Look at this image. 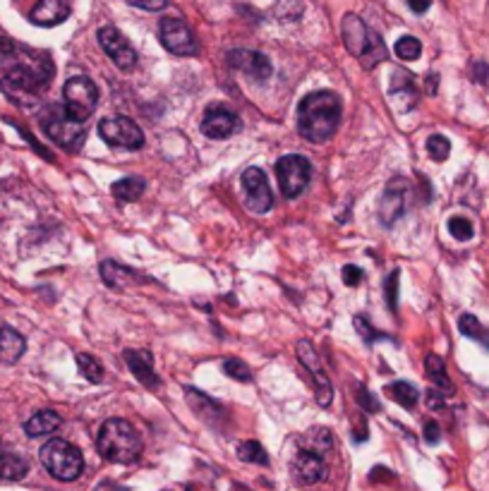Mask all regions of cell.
<instances>
[{
    "mask_svg": "<svg viewBox=\"0 0 489 491\" xmlns=\"http://www.w3.org/2000/svg\"><path fill=\"white\" fill-rule=\"evenodd\" d=\"M446 405V400H443V396H442V391H439V389H429L427 391V407L429 410H442V407Z\"/></svg>",
    "mask_w": 489,
    "mask_h": 491,
    "instance_id": "41",
    "label": "cell"
},
{
    "mask_svg": "<svg viewBox=\"0 0 489 491\" xmlns=\"http://www.w3.org/2000/svg\"><path fill=\"white\" fill-rule=\"evenodd\" d=\"M341 116H344V101L338 94L312 92L300 101L298 130L307 142L321 144L336 135Z\"/></svg>",
    "mask_w": 489,
    "mask_h": 491,
    "instance_id": "1",
    "label": "cell"
},
{
    "mask_svg": "<svg viewBox=\"0 0 489 491\" xmlns=\"http://www.w3.org/2000/svg\"><path fill=\"white\" fill-rule=\"evenodd\" d=\"M159 39L163 48L173 55H197L199 44L197 37L183 20L178 17H163L159 24Z\"/></svg>",
    "mask_w": 489,
    "mask_h": 491,
    "instance_id": "9",
    "label": "cell"
},
{
    "mask_svg": "<svg viewBox=\"0 0 489 491\" xmlns=\"http://www.w3.org/2000/svg\"><path fill=\"white\" fill-rule=\"evenodd\" d=\"M355 331H358L360 336H362V340H365L367 346H372V343H375V340H379V338H386V336H382V333H379L377 329H372L365 316H355Z\"/></svg>",
    "mask_w": 489,
    "mask_h": 491,
    "instance_id": "36",
    "label": "cell"
},
{
    "mask_svg": "<svg viewBox=\"0 0 489 491\" xmlns=\"http://www.w3.org/2000/svg\"><path fill=\"white\" fill-rule=\"evenodd\" d=\"M396 288H398V271H391V276L386 278V299H389V309L396 312Z\"/></svg>",
    "mask_w": 489,
    "mask_h": 491,
    "instance_id": "39",
    "label": "cell"
},
{
    "mask_svg": "<svg viewBox=\"0 0 489 491\" xmlns=\"http://www.w3.org/2000/svg\"><path fill=\"white\" fill-rule=\"evenodd\" d=\"M427 151L435 161H446L452 154V142L443 135H432V137H427Z\"/></svg>",
    "mask_w": 489,
    "mask_h": 491,
    "instance_id": "33",
    "label": "cell"
},
{
    "mask_svg": "<svg viewBox=\"0 0 489 491\" xmlns=\"http://www.w3.org/2000/svg\"><path fill=\"white\" fill-rule=\"evenodd\" d=\"M244 204L254 214H267L274 207V194L269 190L267 176L260 168H247L243 173Z\"/></svg>",
    "mask_w": 489,
    "mask_h": 491,
    "instance_id": "11",
    "label": "cell"
},
{
    "mask_svg": "<svg viewBox=\"0 0 489 491\" xmlns=\"http://www.w3.org/2000/svg\"><path fill=\"white\" fill-rule=\"evenodd\" d=\"M99 44L101 48L106 51L108 58H111L118 68L125 70V72H130V70L137 65V53H135L132 44L125 39L115 27H111V24L99 29Z\"/></svg>",
    "mask_w": 489,
    "mask_h": 491,
    "instance_id": "12",
    "label": "cell"
},
{
    "mask_svg": "<svg viewBox=\"0 0 489 491\" xmlns=\"http://www.w3.org/2000/svg\"><path fill=\"white\" fill-rule=\"evenodd\" d=\"M341 34H344L345 48L351 51L362 68L372 70L386 58V46L379 34L369 29L358 15H345L344 24H341Z\"/></svg>",
    "mask_w": 489,
    "mask_h": 491,
    "instance_id": "3",
    "label": "cell"
},
{
    "mask_svg": "<svg viewBox=\"0 0 489 491\" xmlns=\"http://www.w3.org/2000/svg\"><path fill=\"white\" fill-rule=\"evenodd\" d=\"M418 99H420V92H418L415 78L408 70H398L391 78L389 103L396 108V113H410L418 106Z\"/></svg>",
    "mask_w": 489,
    "mask_h": 491,
    "instance_id": "14",
    "label": "cell"
},
{
    "mask_svg": "<svg viewBox=\"0 0 489 491\" xmlns=\"http://www.w3.org/2000/svg\"><path fill=\"white\" fill-rule=\"evenodd\" d=\"M146 190L145 177H120L118 183L111 184V192L118 201H125V204H130V201H137Z\"/></svg>",
    "mask_w": 489,
    "mask_h": 491,
    "instance_id": "23",
    "label": "cell"
},
{
    "mask_svg": "<svg viewBox=\"0 0 489 491\" xmlns=\"http://www.w3.org/2000/svg\"><path fill=\"white\" fill-rule=\"evenodd\" d=\"M94 491H130V489H128V487H122V484L111 482V479H106V482H101L99 487H96V489H94Z\"/></svg>",
    "mask_w": 489,
    "mask_h": 491,
    "instance_id": "46",
    "label": "cell"
},
{
    "mask_svg": "<svg viewBox=\"0 0 489 491\" xmlns=\"http://www.w3.org/2000/svg\"><path fill=\"white\" fill-rule=\"evenodd\" d=\"M237 458L253 465H269V455L260 441H243L237 446Z\"/></svg>",
    "mask_w": 489,
    "mask_h": 491,
    "instance_id": "29",
    "label": "cell"
},
{
    "mask_svg": "<svg viewBox=\"0 0 489 491\" xmlns=\"http://www.w3.org/2000/svg\"><path fill=\"white\" fill-rule=\"evenodd\" d=\"M439 438H442L439 424H436V422H427V424H425V441H427V444H436Z\"/></svg>",
    "mask_w": 489,
    "mask_h": 491,
    "instance_id": "43",
    "label": "cell"
},
{
    "mask_svg": "<svg viewBox=\"0 0 489 491\" xmlns=\"http://www.w3.org/2000/svg\"><path fill=\"white\" fill-rule=\"evenodd\" d=\"M403 190H396V187L391 184L389 190L384 192L382 201H379V221H382L386 228H391V225L403 216Z\"/></svg>",
    "mask_w": 489,
    "mask_h": 491,
    "instance_id": "20",
    "label": "cell"
},
{
    "mask_svg": "<svg viewBox=\"0 0 489 491\" xmlns=\"http://www.w3.org/2000/svg\"><path fill=\"white\" fill-rule=\"evenodd\" d=\"M449 231L459 242H468V240L473 238V223L468 221L466 216H453L452 221H449Z\"/></svg>",
    "mask_w": 489,
    "mask_h": 491,
    "instance_id": "35",
    "label": "cell"
},
{
    "mask_svg": "<svg viewBox=\"0 0 489 491\" xmlns=\"http://www.w3.org/2000/svg\"><path fill=\"white\" fill-rule=\"evenodd\" d=\"M101 278H104V283L108 288H122V285H130L137 283L139 276L135 271H130L128 266H122V264H115V261H104L101 264Z\"/></svg>",
    "mask_w": 489,
    "mask_h": 491,
    "instance_id": "22",
    "label": "cell"
},
{
    "mask_svg": "<svg viewBox=\"0 0 489 491\" xmlns=\"http://www.w3.org/2000/svg\"><path fill=\"white\" fill-rule=\"evenodd\" d=\"M429 5H432V0H408V8L422 15V12H427Z\"/></svg>",
    "mask_w": 489,
    "mask_h": 491,
    "instance_id": "44",
    "label": "cell"
},
{
    "mask_svg": "<svg viewBox=\"0 0 489 491\" xmlns=\"http://www.w3.org/2000/svg\"><path fill=\"white\" fill-rule=\"evenodd\" d=\"M24 338L10 326L0 323V364H12L24 355Z\"/></svg>",
    "mask_w": 489,
    "mask_h": 491,
    "instance_id": "19",
    "label": "cell"
},
{
    "mask_svg": "<svg viewBox=\"0 0 489 491\" xmlns=\"http://www.w3.org/2000/svg\"><path fill=\"white\" fill-rule=\"evenodd\" d=\"M61 414L54 413V410H41L34 417L27 420L24 424V431H27V437L37 438V437H48V434H54L55 430H61Z\"/></svg>",
    "mask_w": 489,
    "mask_h": 491,
    "instance_id": "21",
    "label": "cell"
},
{
    "mask_svg": "<svg viewBox=\"0 0 489 491\" xmlns=\"http://www.w3.org/2000/svg\"><path fill=\"white\" fill-rule=\"evenodd\" d=\"M41 465L46 468V472L61 482H72L77 477L82 475L85 470V458H82V451L72 446L65 438H51L46 444L41 446Z\"/></svg>",
    "mask_w": 489,
    "mask_h": 491,
    "instance_id": "5",
    "label": "cell"
},
{
    "mask_svg": "<svg viewBox=\"0 0 489 491\" xmlns=\"http://www.w3.org/2000/svg\"><path fill=\"white\" fill-rule=\"evenodd\" d=\"M130 5H135V8H142V10H152V12H156V10H163L166 5H169V0H128Z\"/></svg>",
    "mask_w": 489,
    "mask_h": 491,
    "instance_id": "40",
    "label": "cell"
},
{
    "mask_svg": "<svg viewBox=\"0 0 489 491\" xmlns=\"http://www.w3.org/2000/svg\"><path fill=\"white\" fill-rule=\"evenodd\" d=\"M425 369H427V376L436 384V389L443 393H453L452 379H449V372H446V364L439 355H427V360H425Z\"/></svg>",
    "mask_w": 489,
    "mask_h": 491,
    "instance_id": "26",
    "label": "cell"
},
{
    "mask_svg": "<svg viewBox=\"0 0 489 491\" xmlns=\"http://www.w3.org/2000/svg\"><path fill=\"white\" fill-rule=\"evenodd\" d=\"M422 53V44L415 37H403L396 41V55L401 61H418Z\"/></svg>",
    "mask_w": 489,
    "mask_h": 491,
    "instance_id": "32",
    "label": "cell"
},
{
    "mask_svg": "<svg viewBox=\"0 0 489 491\" xmlns=\"http://www.w3.org/2000/svg\"><path fill=\"white\" fill-rule=\"evenodd\" d=\"M226 62L230 68L243 72L247 79H254V82H264V79L271 78V61H269L264 53H257V51H230L226 55Z\"/></svg>",
    "mask_w": 489,
    "mask_h": 491,
    "instance_id": "13",
    "label": "cell"
},
{
    "mask_svg": "<svg viewBox=\"0 0 489 491\" xmlns=\"http://www.w3.org/2000/svg\"><path fill=\"white\" fill-rule=\"evenodd\" d=\"M223 372H226L230 379L243 381V384H250V381H253V372H250V367H247L243 360H236V357H230V360L223 362Z\"/></svg>",
    "mask_w": 489,
    "mask_h": 491,
    "instance_id": "34",
    "label": "cell"
},
{
    "mask_svg": "<svg viewBox=\"0 0 489 491\" xmlns=\"http://www.w3.org/2000/svg\"><path fill=\"white\" fill-rule=\"evenodd\" d=\"M96 448L101 458L120 465H130L142 455V437L128 420L113 417L101 424L99 437H96Z\"/></svg>",
    "mask_w": 489,
    "mask_h": 491,
    "instance_id": "2",
    "label": "cell"
},
{
    "mask_svg": "<svg viewBox=\"0 0 489 491\" xmlns=\"http://www.w3.org/2000/svg\"><path fill=\"white\" fill-rule=\"evenodd\" d=\"M358 405L365 407L367 413H379V403L372 398V393L367 391L365 386H360L358 389Z\"/></svg>",
    "mask_w": 489,
    "mask_h": 491,
    "instance_id": "37",
    "label": "cell"
},
{
    "mask_svg": "<svg viewBox=\"0 0 489 491\" xmlns=\"http://www.w3.org/2000/svg\"><path fill=\"white\" fill-rule=\"evenodd\" d=\"M293 472L303 484H317L327 477V465L317 451H300L293 461Z\"/></svg>",
    "mask_w": 489,
    "mask_h": 491,
    "instance_id": "17",
    "label": "cell"
},
{
    "mask_svg": "<svg viewBox=\"0 0 489 491\" xmlns=\"http://www.w3.org/2000/svg\"><path fill=\"white\" fill-rule=\"evenodd\" d=\"M436 89H439V75H436V72H429L427 78H425V92L436 94Z\"/></svg>",
    "mask_w": 489,
    "mask_h": 491,
    "instance_id": "45",
    "label": "cell"
},
{
    "mask_svg": "<svg viewBox=\"0 0 489 491\" xmlns=\"http://www.w3.org/2000/svg\"><path fill=\"white\" fill-rule=\"evenodd\" d=\"M27 472H29V465H27V461H24L22 455L0 451V479H5V482H17V479H22Z\"/></svg>",
    "mask_w": 489,
    "mask_h": 491,
    "instance_id": "24",
    "label": "cell"
},
{
    "mask_svg": "<svg viewBox=\"0 0 489 491\" xmlns=\"http://www.w3.org/2000/svg\"><path fill=\"white\" fill-rule=\"evenodd\" d=\"M473 79L477 82V85H485L489 79V65H485V62H475L473 65Z\"/></svg>",
    "mask_w": 489,
    "mask_h": 491,
    "instance_id": "42",
    "label": "cell"
},
{
    "mask_svg": "<svg viewBox=\"0 0 489 491\" xmlns=\"http://www.w3.org/2000/svg\"><path fill=\"white\" fill-rule=\"evenodd\" d=\"M38 123H41V130L46 132L48 137L54 139L55 144L70 151V154H77L87 142V130L85 123H77L68 116V110L61 103H54V106H46L38 116Z\"/></svg>",
    "mask_w": 489,
    "mask_h": 491,
    "instance_id": "4",
    "label": "cell"
},
{
    "mask_svg": "<svg viewBox=\"0 0 489 491\" xmlns=\"http://www.w3.org/2000/svg\"><path fill=\"white\" fill-rule=\"evenodd\" d=\"M276 176L281 184V194L286 200H295L305 192V187L312 180V166L305 156L288 154L276 163Z\"/></svg>",
    "mask_w": 489,
    "mask_h": 491,
    "instance_id": "7",
    "label": "cell"
},
{
    "mask_svg": "<svg viewBox=\"0 0 489 491\" xmlns=\"http://www.w3.org/2000/svg\"><path fill=\"white\" fill-rule=\"evenodd\" d=\"M295 353H298V362L303 367L307 369V374L312 376V384L314 391H317V400H319V405L329 407L331 398H334V389H331V381L324 367H321L319 355L314 353V348L310 340H300L298 346H295Z\"/></svg>",
    "mask_w": 489,
    "mask_h": 491,
    "instance_id": "10",
    "label": "cell"
},
{
    "mask_svg": "<svg viewBox=\"0 0 489 491\" xmlns=\"http://www.w3.org/2000/svg\"><path fill=\"white\" fill-rule=\"evenodd\" d=\"M362 278H365V274H362V269H360V266H352V264L344 266V283L345 285L358 288V285L362 283Z\"/></svg>",
    "mask_w": 489,
    "mask_h": 491,
    "instance_id": "38",
    "label": "cell"
},
{
    "mask_svg": "<svg viewBox=\"0 0 489 491\" xmlns=\"http://www.w3.org/2000/svg\"><path fill=\"white\" fill-rule=\"evenodd\" d=\"M99 135L106 144L115 146V149H142L145 146V132L139 130V125L135 120L125 116L104 118L99 123Z\"/></svg>",
    "mask_w": 489,
    "mask_h": 491,
    "instance_id": "8",
    "label": "cell"
},
{
    "mask_svg": "<svg viewBox=\"0 0 489 491\" xmlns=\"http://www.w3.org/2000/svg\"><path fill=\"white\" fill-rule=\"evenodd\" d=\"M240 130V120L236 113H230L228 108H209L207 116L202 120V132L209 139H228Z\"/></svg>",
    "mask_w": 489,
    "mask_h": 491,
    "instance_id": "15",
    "label": "cell"
},
{
    "mask_svg": "<svg viewBox=\"0 0 489 491\" xmlns=\"http://www.w3.org/2000/svg\"><path fill=\"white\" fill-rule=\"evenodd\" d=\"M185 398L190 400L192 410L199 417H204V420H214V417H221L223 414V407L214 398H209V396L195 391V389H185Z\"/></svg>",
    "mask_w": 489,
    "mask_h": 491,
    "instance_id": "25",
    "label": "cell"
},
{
    "mask_svg": "<svg viewBox=\"0 0 489 491\" xmlns=\"http://www.w3.org/2000/svg\"><path fill=\"white\" fill-rule=\"evenodd\" d=\"M77 367H79V372H82L87 381H92V384H101L104 381V367H101L99 360L92 357V355H77Z\"/></svg>",
    "mask_w": 489,
    "mask_h": 491,
    "instance_id": "30",
    "label": "cell"
},
{
    "mask_svg": "<svg viewBox=\"0 0 489 491\" xmlns=\"http://www.w3.org/2000/svg\"><path fill=\"white\" fill-rule=\"evenodd\" d=\"M99 103V89L92 79L85 75H77L65 82L62 89V106L68 110V116L77 123H85L94 113V108Z\"/></svg>",
    "mask_w": 489,
    "mask_h": 491,
    "instance_id": "6",
    "label": "cell"
},
{
    "mask_svg": "<svg viewBox=\"0 0 489 491\" xmlns=\"http://www.w3.org/2000/svg\"><path fill=\"white\" fill-rule=\"evenodd\" d=\"M305 12V5L303 0H278L274 8V15L281 20V22H295Z\"/></svg>",
    "mask_w": 489,
    "mask_h": 491,
    "instance_id": "31",
    "label": "cell"
},
{
    "mask_svg": "<svg viewBox=\"0 0 489 491\" xmlns=\"http://www.w3.org/2000/svg\"><path fill=\"white\" fill-rule=\"evenodd\" d=\"M459 329L466 338H473L477 343H482L485 348H489V331L480 323V319L473 315H463L459 319Z\"/></svg>",
    "mask_w": 489,
    "mask_h": 491,
    "instance_id": "28",
    "label": "cell"
},
{
    "mask_svg": "<svg viewBox=\"0 0 489 491\" xmlns=\"http://www.w3.org/2000/svg\"><path fill=\"white\" fill-rule=\"evenodd\" d=\"M386 393L396 400L398 405H403L405 410H413L418 405V398H420L418 389L413 384H408V381H394V384L386 386Z\"/></svg>",
    "mask_w": 489,
    "mask_h": 491,
    "instance_id": "27",
    "label": "cell"
},
{
    "mask_svg": "<svg viewBox=\"0 0 489 491\" xmlns=\"http://www.w3.org/2000/svg\"><path fill=\"white\" fill-rule=\"evenodd\" d=\"M70 17L68 0H38L29 20L37 27H58Z\"/></svg>",
    "mask_w": 489,
    "mask_h": 491,
    "instance_id": "18",
    "label": "cell"
},
{
    "mask_svg": "<svg viewBox=\"0 0 489 491\" xmlns=\"http://www.w3.org/2000/svg\"><path fill=\"white\" fill-rule=\"evenodd\" d=\"M122 357H125V364L130 367V372L135 374L139 384L145 386V389H159L161 379L153 372V360L149 350H125Z\"/></svg>",
    "mask_w": 489,
    "mask_h": 491,
    "instance_id": "16",
    "label": "cell"
}]
</instances>
